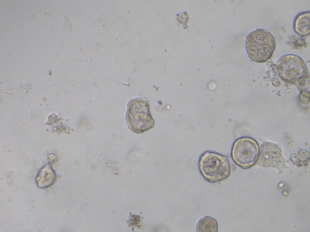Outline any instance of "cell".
<instances>
[{"label": "cell", "mask_w": 310, "mask_h": 232, "mask_svg": "<svg viewBox=\"0 0 310 232\" xmlns=\"http://www.w3.org/2000/svg\"><path fill=\"white\" fill-rule=\"evenodd\" d=\"M126 120L130 129L136 134L148 130L154 126L149 104L145 97H136L127 104Z\"/></svg>", "instance_id": "3"}, {"label": "cell", "mask_w": 310, "mask_h": 232, "mask_svg": "<svg viewBox=\"0 0 310 232\" xmlns=\"http://www.w3.org/2000/svg\"><path fill=\"white\" fill-rule=\"evenodd\" d=\"M187 19V15L184 13L180 14L178 16V20L181 23L185 22Z\"/></svg>", "instance_id": "11"}, {"label": "cell", "mask_w": 310, "mask_h": 232, "mask_svg": "<svg viewBox=\"0 0 310 232\" xmlns=\"http://www.w3.org/2000/svg\"><path fill=\"white\" fill-rule=\"evenodd\" d=\"M265 166L275 167L284 163L280 147L278 145L269 142L263 143L259 149L257 162Z\"/></svg>", "instance_id": "6"}, {"label": "cell", "mask_w": 310, "mask_h": 232, "mask_svg": "<svg viewBox=\"0 0 310 232\" xmlns=\"http://www.w3.org/2000/svg\"><path fill=\"white\" fill-rule=\"evenodd\" d=\"M196 230L198 232H218L217 222L215 219L211 217H204L198 221Z\"/></svg>", "instance_id": "9"}, {"label": "cell", "mask_w": 310, "mask_h": 232, "mask_svg": "<svg viewBox=\"0 0 310 232\" xmlns=\"http://www.w3.org/2000/svg\"><path fill=\"white\" fill-rule=\"evenodd\" d=\"M259 150V144L255 140L248 137H241L233 143L231 156L236 164L246 169L252 167L257 163Z\"/></svg>", "instance_id": "4"}, {"label": "cell", "mask_w": 310, "mask_h": 232, "mask_svg": "<svg viewBox=\"0 0 310 232\" xmlns=\"http://www.w3.org/2000/svg\"><path fill=\"white\" fill-rule=\"evenodd\" d=\"M310 11L302 13L296 17L294 29L297 34L301 37H307L310 34Z\"/></svg>", "instance_id": "8"}, {"label": "cell", "mask_w": 310, "mask_h": 232, "mask_svg": "<svg viewBox=\"0 0 310 232\" xmlns=\"http://www.w3.org/2000/svg\"><path fill=\"white\" fill-rule=\"evenodd\" d=\"M309 153L307 150H301L298 153L297 158L300 161H307L309 159Z\"/></svg>", "instance_id": "10"}, {"label": "cell", "mask_w": 310, "mask_h": 232, "mask_svg": "<svg viewBox=\"0 0 310 232\" xmlns=\"http://www.w3.org/2000/svg\"><path fill=\"white\" fill-rule=\"evenodd\" d=\"M276 47V43L272 33L259 28L249 33L246 48L249 57L259 63L265 62L271 58Z\"/></svg>", "instance_id": "2"}, {"label": "cell", "mask_w": 310, "mask_h": 232, "mask_svg": "<svg viewBox=\"0 0 310 232\" xmlns=\"http://www.w3.org/2000/svg\"><path fill=\"white\" fill-rule=\"evenodd\" d=\"M277 70L281 79L287 82L296 84L301 78L308 74L305 64L297 55L288 54L282 56L278 61Z\"/></svg>", "instance_id": "5"}, {"label": "cell", "mask_w": 310, "mask_h": 232, "mask_svg": "<svg viewBox=\"0 0 310 232\" xmlns=\"http://www.w3.org/2000/svg\"><path fill=\"white\" fill-rule=\"evenodd\" d=\"M198 167L203 178L211 183L221 182L230 176L231 166L227 157L216 152H204L200 157Z\"/></svg>", "instance_id": "1"}, {"label": "cell", "mask_w": 310, "mask_h": 232, "mask_svg": "<svg viewBox=\"0 0 310 232\" xmlns=\"http://www.w3.org/2000/svg\"><path fill=\"white\" fill-rule=\"evenodd\" d=\"M55 179L54 172L51 166L47 164L40 170L36 177V181L39 188H45L51 186Z\"/></svg>", "instance_id": "7"}]
</instances>
